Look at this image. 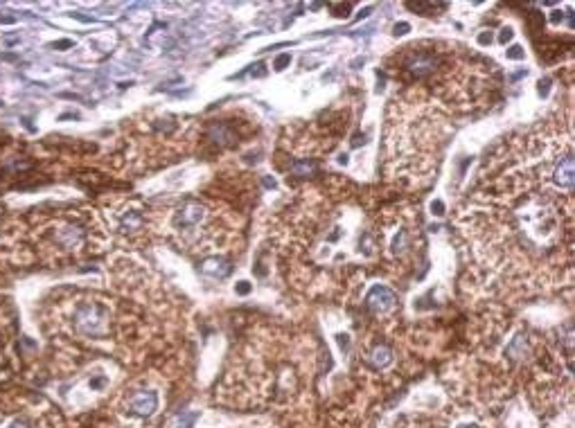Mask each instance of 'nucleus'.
I'll return each instance as SVG.
<instances>
[{"instance_id": "nucleus-17", "label": "nucleus", "mask_w": 575, "mask_h": 428, "mask_svg": "<svg viewBox=\"0 0 575 428\" xmlns=\"http://www.w3.org/2000/svg\"><path fill=\"white\" fill-rule=\"evenodd\" d=\"M490 41H492V36H490V34H487V32H483V34H480V36H478V43H480V45H487V43H490Z\"/></svg>"}, {"instance_id": "nucleus-4", "label": "nucleus", "mask_w": 575, "mask_h": 428, "mask_svg": "<svg viewBox=\"0 0 575 428\" xmlns=\"http://www.w3.org/2000/svg\"><path fill=\"white\" fill-rule=\"evenodd\" d=\"M406 68H408L410 72H415L417 77H424V75H429L431 70H436V59H433L431 54H417V57L406 61Z\"/></svg>"}, {"instance_id": "nucleus-8", "label": "nucleus", "mask_w": 575, "mask_h": 428, "mask_svg": "<svg viewBox=\"0 0 575 428\" xmlns=\"http://www.w3.org/2000/svg\"><path fill=\"white\" fill-rule=\"evenodd\" d=\"M555 181L559 183V185H566V187H571L573 185V160L571 158H566L564 160V167L559 165L557 169V178Z\"/></svg>"}, {"instance_id": "nucleus-9", "label": "nucleus", "mask_w": 575, "mask_h": 428, "mask_svg": "<svg viewBox=\"0 0 575 428\" xmlns=\"http://www.w3.org/2000/svg\"><path fill=\"white\" fill-rule=\"evenodd\" d=\"M526 352H528V340H526V336H517L514 340L507 345V354H510L512 359H523L526 356Z\"/></svg>"}, {"instance_id": "nucleus-20", "label": "nucleus", "mask_w": 575, "mask_h": 428, "mask_svg": "<svg viewBox=\"0 0 575 428\" xmlns=\"http://www.w3.org/2000/svg\"><path fill=\"white\" fill-rule=\"evenodd\" d=\"M11 428H23V426H18V424H16V426H11Z\"/></svg>"}, {"instance_id": "nucleus-6", "label": "nucleus", "mask_w": 575, "mask_h": 428, "mask_svg": "<svg viewBox=\"0 0 575 428\" xmlns=\"http://www.w3.org/2000/svg\"><path fill=\"white\" fill-rule=\"evenodd\" d=\"M390 359H393V354H390V349L386 347V345H379V347L372 349V354H370V363L374 365V367H383V365H388Z\"/></svg>"}, {"instance_id": "nucleus-12", "label": "nucleus", "mask_w": 575, "mask_h": 428, "mask_svg": "<svg viewBox=\"0 0 575 428\" xmlns=\"http://www.w3.org/2000/svg\"><path fill=\"white\" fill-rule=\"evenodd\" d=\"M523 57H526V52H523L519 45H514V48L507 50V59H523Z\"/></svg>"}, {"instance_id": "nucleus-14", "label": "nucleus", "mask_w": 575, "mask_h": 428, "mask_svg": "<svg viewBox=\"0 0 575 428\" xmlns=\"http://www.w3.org/2000/svg\"><path fill=\"white\" fill-rule=\"evenodd\" d=\"M431 210H433V214H438V216H440V214H444V203H442V201H433Z\"/></svg>"}, {"instance_id": "nucleus-13", "label": "nucleus", "mask_w": 575, "mask_h": 428, "mask_svg": "<svg viewBox=\"0 0 575 428\" xmlns=\"http://www.w3.org/2000/svg\"><path fill=\"white\" fill-rule=\"evenodd\" d=\"M352 9V5H332L334 16H347V11Z\"/></svg>"}, {"instance_id": "nucleus-2", "label": "nucleus", "mask_w": 575, "mask_h": 428, "mask_svg": "<svg viewBox=\"0 0 575 428\" xmlns=\"http://www.w3.org/2000/svg\"><path fill=\"white\" fill-rule=\"evenodd\" d=\"M77 327L86 334H97L101 327V309L95 305H86L77 311Z\"/></svg>"}, {"instance_id": "nucleus-10", "label": "nucleus", "mask_w": 575, "mask_h": 428, "mask_svg": "<svg viewBox=\"0 0 575 428\" xmlns=\"http://www.w3.org/2000/svg\"><path fill=\"white\" fill-rule=\"evenodd\" d=\"M314 169H316L314 162H309V160L298 162V165H293V174H298V176H307V174H311Z\"/></svg>"}, {"instance_id": "nucleus-5", "label": "nucleus", "mask_w": 575, "mask_h": 428, "mask_svg": "<svg viewBox=\"0 0 575 428\" xmlns=\"http://www.w3.org/2000/svg\"><path fill=\"white\" fill-rule=\"evenodd\" d=\"M201 219H203V208L201 205H197V203L183 205V210L178 212V225H183V228L201 223Z\"/></svg>"}, {"instance_id": "nucleus-21", "label": "nucleus", "mask_w": 575, "mask_h": 428, "mask_svg": "<svg viewBox=\"0 0 575 428\" xmlns=\"http://www.w3.org/2000/svg\"><path fill=\"white\" fill-rule=\"evenodd\" d=\"M463 428H474V426H463Z\"/></svg>"}, {"instance_id": "nucleus-16", "label": "nucleus", "mask_w": 575, "mask_h": 428, "mask_svg": "<svg viewBox=\"0 0 575 428\" xmlns=\"http://www.w3.org/2000/svg\"><path fill=\"white\" fill-rule=\"evenodd\" d=\"M194 419H197V415H185V417H181V426L190 428L192 424H194Z\"/></svg>"}, {"instance_id": "nucleus-1", "label": "nucleus", "mask_w": 575, "mask_h": 428, "mask_svg": "<svg viewBox=\"0 0 575 428\" xmlns=\"http://www.w3.org/2000/svg\"><path fill=\"white\" fill-rule=\"evenodd\" d=\"M368 306L372 311H377V313H386V311H390L395 305H397V298H395V293L390 289H386V286H374L370 293H368Z\"/></svg>"}, {"instance_id": "nucleus-15", "label": "nucleus", "mask_w": 575, "mask_h": 428, "mask_svg": "<svg viewBox=\"0 0 575 428\" xmlns=\"http://www.w3.org/2000/svg\"><path fill=\"white\" fill-rule=\"evenodd\" d=\"M408 30H410L408 23H397V25H395V34H406Z\"/></svg>"}, {"instance_id": "nucleus-19", "label": "nucleus", "mask_w": 575, "mask_h": 428, "mask_svg": "<svg viewBox=\"0 0 575 428\" xmlns=\"http://www.w3.org/2000/svg\"><path fill=\"white\" fill-rule=\"evenodd\" d=\"M512 38V30H503V34H501V43H507Z\"/></svg>"}, {"instance_id": "nucleus-18", "label": "nucleus", "mask_w": 575, "mask_h": 428, "mask_svg": "<svg viewBox=\"0 0 575 428\" xmlns=\"http://www.w3.org/2000/svg\"><path fill=\"white\" fill-rule=\"evenodd\" d=\"M237 291H239L241 295H246L250 291V286H248V282H239V286H237Z\"/></svg>"}, {"instance_id": "nucleus-3", "label": "nucleus", "mask_w": 575, "mask_h": 428, "mask_svg": "<svg viewBox=\"0 0 575 428\" xmlns=\"http://www.w3.org/2000/svg\"><path fill=\"white\" fill-rule=\"evenodd\" d=\"M158 406V395L156 392H140L131 399V410L138 415H151Z\"/></svg>"}, {"instance_id": "nucleus-7", "label": "nucleus", "mask_w": 575, "mask_h": 428, "mask_svg": "<svg viewBox=\"0 0 575 428\" xmlns=\"http://www.w3.org/2000/svg\"><path fill=\"white\" fill-rule=\"evenodd\" d=\"M203 273H208V275H214V277H224V275H228L230 266H226L221 259H208V262H203Z\"/></svg>"}, {"instance_id": "nucleus-11", "label": "nucleus", "mask_w": 575, "mask_h": 428, "mask_svg": "<svg viewBox=\"0 0 575 428\" xmlns=\"http://www.w3.org/2000/svg\"><path fill=\"white\" fill-rule=\"evenodd\" d=\"M289 63H291V54H280V57L275 59V63H273V68H275V70H284Z\"/></svg>"}]
</instances>
